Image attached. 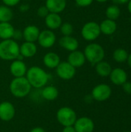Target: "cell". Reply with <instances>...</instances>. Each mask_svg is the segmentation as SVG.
<instances>
[{
	"label": "cell",
	"instance_id": "1",
	"mask_svg": "<svg viewBox=\"0 0 131 132\" xmlns=\"http://www.w3.org/2000/svg\"><path fill=\"white\" fill-rule=\"evenodd\" d=\"M25 77L31 87L36 89H42L46 86L50 79L49 74L38 66H32L29 68Z\"/></svg>",
	"mask_w": 131,
	"mask_h": 132
},
{
	"label": "cell",
	"instance_id": "2",
	"mask_svg": "<svg viewBox=\"0 0 131 132\" xmlns=\"http://www.w3.org/2000/svg\"><path fill=\"white\" fill-rule=\"evenodd\" d=\"M32 87L25 77H14L9 84V91L16 98H23L29 94Z\"/></svg>",
	"mask_w": 131,
	"mask_h": 132
},
{
	"label": "cell",
	"instance_id": "3",
	"mask_svg": "<svg viewBox=\"0 0 131 132\" xmlns=\"http://www.w3.org/2000/svg\"><path fill=\"white\" fill-rule=\"evenodd\" d=\"M19 45L12 39L2 40L0 42V59L12 61L19 55Z\"/></svg>",
	"mask_w": 131,
	"mask_h": 132
},
{
	"label": "cell",
	"instance_id": "4",
	"mask_svg": "<svg viewBox=\"0 0 131 132\" xmlns=\"http://www.w3.org/2000/svg\"><path fill=\"white\" fill-rule=\"evenodd\" d=\"M86 60L93 65L102 61L105 56V51L102 46L98 43L88 44L83 52Z\"/></svg>",
	"mask_w": 131,
	"mask_h": 132
},
{
	"label": "cell",
	"instance_id": "5",
	"mask_svg": "<svg viewBox=\"0 0 131 132\" xmlns=\"http://www.w3.org/2000/svg\"><path fill=\"white\" fill-rule=\"evenodd\" d=\"M56 120L63 127L73 126L77 119L76 111L69 107H62L56 112Z\"/></svg>",
	"mask_w": 131,
	"mask_h": 132
},
{
	"label": "cell",
	"instance_id": "6",
	"mask_svg": "<svg viewBox=\"0 0 131 132\" xmlns=\"http://www.w3.org/2000/svg\"><path fill=\"white\" fill-rule=\"evenodd\" d=\"M100 25L96 22H88L85 23L81 29L82 37L86 41H94L100 35Z\"/></svg>",
	"mask_w": 131,
	"mask_h": 132
},
{
	"label": "cell",
	"instance_id": "7",
	"mask_svg": "<svg viewBox=\"0 0 131 132\" xmlns=\"http://www.w3.org/2000/svg\"><path fill=\"white\" fill-rule=\"evenodd\" d=\"M112 94L111 87L106 84H100L95 86L91 92V97L93 100L102 102L108 100Z\"/></svg>",
	"mask_w": 131,
	"mask_h": 132
},
{
	"label": "cell",
	"instance_id": "8",
	"mask_svg": "<svg viewBox=\"0 0 131 132\" xmlns=\"http://www.w3.org/2000/svg\"><path fill=\"white\" fill-rule=\"evenodd\" d=\"M57 76L64 80H69L76 75V68L69 64L67 61L60 62L56 68Z\"/></svg>",
	"mask_w": 131,
	"mask_h": 132
},
{
	"label": "cell",
	"instance_id": "9",
	"mask_svg": "<svg viewBox=\"0 0 131 132\" xmlns=\"http://www.w3.org/2000/svg\"><path fill=\"white\" fill-rule=\"evenodd\" d=\"M37 42L42 48L49 49L53 47L56 42V36L53 30L44 29L40 31Z\"/></svg>",
	"mask_w": 131,
	"mask_h": 132
},
{
	"label": "cell",
	"instance_id": "10",
	"mask_svg": "<svg viewBox=\"0 0 131 132\" xmlns=\"http://www.w3.org/2000/svg\"><path fill=\"white\" fill-rule=\"evenodd\" d=\"M15 115V106L9 101L0 103V120L5 122L12 121Z\"/></svg>",
	"mask_w": 131,
	"mask_h": 132
},
{
	"label": "cell",
	"instance_id": "11",
	"mask_svg": "<svg viewBox=\"0 0 131 132\" xmlns=\"http://www.w3.org/2000/svg\"><path fill=\"white\" fill-rule=\"evenodd\" d=\"M73 127L76 132H93L95 125L90 118L81 117L76 119Z\"/></svg>",
	"mask_w": 131,
	"mask_h": 132
},
{
	"label": "cell",
	"instance_id": "12",
	"mask_svg": "<svg viewBox=\"0 0 131 132\" xmlns=\"http://www.w3.org/2000/svg\"><path fill=\"white\" fill-rule=\"evenodd\" d=\"M27 67L26 64L23 62V60H20L15 59L12 60L9 66V71L10 73L14 77H25L27 72Z\"/></svg>",
	"mask_w": 131,
	"mask_h": 132
},
{
	"label": "cell",
	"instance_id": "13",
	"mask_svg": "<svg viewBox=\"0 0 131 132\" xmlns=\"http://www.w3.org/2000/svg\"><path fill=\"white\" fill-rule=\"evenodd\" d=\"M86 57L83 52H81L78 50L69 52V54L67 56V62L71 64L73 67L79 68L84 65L86 63Z\"/></svg>",
	"mask_w": 131,
	"mask_h": 132
},
{
	"label": "cell",
	"instance_id": "14",
	"mask_svg": "<svg viewBox=\"0 0 131 132\" xmlns=\"http://www.w3.org/2000/svg\"><path fill=\"white\" fill-rule=\"evenodd\" d=\"M59 45L63 49L69 52H72L78 50L79 42L72 36H63L59 40Z\"/></svg>",
	"mask_w": 131,
	"mask_h": 132
},
{
	"label": "cell",
	"instance_id": "15",
	"mask_svg": "<svg viewBox=\"0 0 131 132\" xmlns=\"http://www.w3.org/2000/svg\"><path fill=\"white\" fill-rule=\"evenodd\" d=\"M109 77L111 82L117 86L123 85L126 81H127V74L126 71L121 68H115L112 70Z\"/></svg>",
	"mask_w": 131,
	"mask_h": 132
},
{
	"label": "cell",
	"instance_id": "16",
	"mask_svg": "<svg viewBox=\"0 0 131 132\" xmlns=\"http://www.w3.org/2000/svg\"><path fill=\"white\" fill-rule=\"evenodd\" d=\"M40 30L35 25H29L25 26L23 30V39L27 42L36 43L38 39Z\"/></svg>",
	"mask_w": 131,
	"mask_h": 132
},
{
	"label": "cell",
	"instance_id": "17",
	"mask_svg": "<svg viewBox=\"0 0 131 132\" xmlns=\"http://www.w3.org/2000/svg\"><path fill=\"white\" fill-rule=\"evenodd\" d=\"M37 53V46L35 43L25 41L19 46V53L24 58L33 57Z\"/></svg>",
	"mask_w": 131,
	"mask_h": 132
},
{
	"label": "cell",
	"instance_id": "18",
	"mask_svg": "<svg viewBox=\"0 0 131 132\" xmlns=\"http://www.w3.org/2000/svg\"><path fill=\"white\" fill-rule=\"evenodd\" d=\"M44 19L46 27L50 30H56L57 29H59L60 26L63 23L62 17L59 14L57 13L49 12Z\"/></svg>",
	"mask_w": 131,
	"mask_h": 132
},
{
	"label": "cell",
	"instance_id": "19",
	"mask_svg": "<svg viewBox=\"0 0 131 132\" xmlns=\"http://www.w3.org/2000/svg\"><path fill=\"white\" fill-rule=\"evenodd\" d=\"M45 5L49 12L59 14L63 12L66 7V0H46Z\"/></svg>",
	"mask_w": 131,
	"mask_h": 132
},
{
	"label": "cell",
	"instance_id": "20",
	"mask_svg": "<svg viewBox=\"0 0 131 132\" xmlns=\"http://www.w3.org/2000/svg\"><path fill=\"white\" fill-rule=\"evenodd\" d=\"M43 64L49 69H56L61 62L59 56L54 52L46 53L42 58Z\"/></svg>",
	"mask_w": 131,
	"mask_h": 132
},
{
	"label": "cell",
	"instance_id": "21",
	"mask_svg": "<svg viewBox=\"0 0 131 132\" xmlns=\"http://www.w3.org/2000/svg\"><path fill=\"white\" fill-rule=\"evenodd\" d=\"M41 96L46 101H52L56 100L58 97L59 90L56 87H54L53 85L45 86L44 87L42 88Z\"/></svg>",
	"mask_w": 131,
	"mask_h": 132
},
{
	"label": "cell",
	"instance_id": "22",
	"mask_svg": "<svg viewBox=\"0 0 131 132\" xmlns=\"http://www.w3.org/2000/svg\"><path fill=\"white\" fill-rule=\"evenodd\" d=\"M100 25V29L101 33H103L104 35H112L117 30V23L114 20H111L109 19H107L103 20Z\"/></svg>",
	"mask_w": 131,
	"mask_h": 132
},
{
	"label": "cell",
	"instance_id": "23",
	"mask_svg": "<svg viewBox=\"0 0 131 132\" xmlns=\"http://www.w3.org/2000/svg\"><path fill=\"white\" fill-rule=\"evenodd\" d=\"M14 30L15 28L10 22H0V39L2 40L12 39Z\"/></svg>",
	"mask_w": 131,
	"mask_h": 132
},
{
	"label": "cell",
	"instance_id": "24",
	"mask_svg": "<svg viewBox=\"0 0 131 132\" xmlns=\"http://www.w3.org/2000/svg\"><path fill=\"white\" fill-rule=\"evenodd\" d=\"M95 70H96L97 73L99 76H100L102 77H107L110 76L113 69L109 63L102 60L96 64Z\"/></svg>",
	"mask_w": 131,
	"mask_h": 132
},
{
	"label": "cell",
	"instance_id": "25",
	"mask_svg": "<svg viewBox=\"0 0 131 132\" xmlns=\"http://www.w3.org/2000/svg\"><path fill=\"white\" fill-rule=\"evenodd\" d=\"M13 18V12L11 7L5 5H0V22H10Z\"/></svg>",
	"mask_w": 131,
	"mask_h": 132
},
{
	"label": "cell",
	"instance_id": "26",
	"mask_svg": "<svg viewBox=\"0 0 131 132\" xmlns=\"http://www.w3.org/2000/svg\"><path fill=\"white\" fill-rule=\"evenodd\" d=\"M106 15L107 19L116 21L120 15V9L117 5H112L107 8Z\"/></svg>",
	"mask_w": 131,
	"mask_h": 132
},
{
	"label": "cell",
	"instance_id": "27",
	"mask_svg": "<svg viewBox=\"0 0 131 132\" xmlns=\"http://www.w3.org/2000/svg\"><path fill=\"white\" fill-rule=\"evenodd\" d=\"M128 56H129V54L127 52V50H125L124 49H122V48L117 49L113 53V58L117 63L126 62L127 60Z\"/></svg>",
	"mask_w": 131,
	"mask_h": 132
},
{
	"label": "cell",
	"instance_id": "28",
	"mask_svg": "<svg viewBox=\"0 0 131 132\" xmlns=\"http://www.w3.org/2000/svg\"><path fill=\"white\" fill-rule=\"evenodd\" d=\"M59 30L63 36H72L73 32V26L70 22H63L59 27Z\"/></svg>",
	"mask_w": 131,
	"mask_h": 132
},
{
	"label": "cell",
	"instance_id": "29",
	"mask_svg": "<svg viewBox=\"0 0 131 132\" xmlns=\"http://www.w3.org/2000/svg\"><path fill=\"white\" fill-rule=\"evenodd\" d=\"M36 13H37L38 16L45 19L48 15V14L49 13V9H47V7L46 5H41V6H39L38 8V9L36 11Z\"/></svg>",
	"mask_w": 131,
	"mask_h": 132
},
{
	"label": "cell",
	"instance_id": "30",
	"mask_svg": "<svg viewBox=\"0 0 131 132\" xmlns=\"http://www.w3.org/2000/svg\"><path fill=\"white\" fill-rule=\"evenodd\" d=\"M12 39H14L15 41H19L23 39V33H22V30L20 29H15L13 35H12Z\"/></svg>",
	"mask_w": 131,
	"mask_h": 132
},
{
	"label": "cell",
	"instance_id": "31",
	"mask_svg": "<svg viewBox=\"0 0 131 132\" xmlns=\"http://www.w3.org/2000/svg\"><path fill=\"white\" fill-rule=\"evenodd\" d=\"M94 0H75L76 4L80 7H88L90 6Z\"/></svg>",
	"mask_w": 131,
	"mask_h": 132
},
{
	"label": "cell",
	"instance_id": "32",
	"mask_svg": "<svg viewBox=\"0 0 131 132\" xmlns=\"http://www.w3.org/2000/svg\"><path fill=\"white\" fill-rule=\"evenodd\" d=\"M3 4L8 7H13L17 5L21 0H2Z\"/></svg>",
	"mask_w": 131,
	"mask_h": 132
},
{
	"label": "cell",
	"instance_id": "33",
	"mask_svg": "<svg viewBox=\"0 0 131 132\" xmlns=\"http://www.w3.org/2000/svg\"><path fill=\"white\" fill-rule=\"evenodd\" d=\"M123 90L127 94H131V82H128V81H126L123 85Z\"/></svg>",
	"mask_w": 131,
	"mask_h": 132
},
{
	"label": "cell",
	"instance_id": "34",
	"mask_svg": "<svg viewBox=\"0 0 131 132\" xmlns=\"http://www.w3.org/2000/svg\"><path fill=\"white\" fill-rule=\"evenodd\" d=\"M29 9V5L27 4V3H23V4H21L19 6V10L21 12H28Z\"/></svg>",
	"mask_w": 131,
	"mask_h": 132
},
{
	"label": "cell",
	"instance_id": "35",
	"mask_svg": "<svg viewBox=\"0 0 131 132\" xmlns=\"http://www.w3.org/2000/svg\"><path fill=\"white\" fill-rule=\"evenodd\" d=\"M62 132H76L73 126H66L64 127Z\"/></svg>",
	"mask_w": 131,
	"mask_h": 132
},
{
	"label": "cell",
	"instance_id": "36",
	"mask_svg": "<svg viewBox=\"0 0 131 132\" xmlns=\"http://www.w3.org/2000/svg\"><path fill=\"white\" fill-rule=\"evenodd\" d=\"M130 0H112V2L114 3V5L117 4H126L128 3Z\"/></svg>",
	"mask_w": 131,
	"mask_h": 132
},
{
	"label": "cell",
	"instance_id": "37",
	"mask_svg": "<svg viewBox=\"0 0 131 132\" xmlns=\"http://www.w3.org/2000/svg\"><path fill=\"white\" fill-rule=\"evenodd\" d=\"M29 132H46L45 130H44V128H41V127H36V128H32L31 131Z\"/></svg>",
	"mask_w": 131,
	"mask_h": 132
},
{
	"label": "cell",
	"instance_id": "38",
	"mask_svg": "<svg viewBox=\"0 0 131 132\" xmlns=\"http://www.w3.org/2000/svg\"><path fill=\"white\" fill-rule=\"evenodd\" d=\"M127 63L129 64V67L131 68V54H130L128 56V58H127Z\"/></svg>",
	"mask_w": 131,
	"mask_h": 132
},
{
	"label": "cell",
	"instance_id": "39",
	"mask_svg": "<svg viewBox=\"0 0 131 132\" xmlns=\"http://www.w3.org/2000/svg\"><path fill=\"white\" fill-rule=\"evenodd\" d=\"M128 10H129V12L131 13V0L129 1V2H128Z\"/></svg>",
	"mask_w": 131,
	"mask_h": 132
},
{
	"label": "cell",
	"instance_id": "40",
	"mask_svg": "<svg viewBox=\"0 0 131 132\" xmlns=\"http://www.w3.org/2000/svg\"><path fill=\"white\" fill-rule=\"evenodd\" d=\"M95 1H97V2H100V3H103V2H107L108 0H95Z\"/></svg>",
	"mask_w": 131,
	"mask_h": 132
},
{
	"label": "cell",
	"instance_id": "41",
	"mask_svg": "<svg viewBox=\"0 0 131 132\" xmlns=\"http://www.w3.org/2000/svg\"><path fill=\"white\" fill-rule=\"evenodd\" d=\"M24 1H29V0H24Z\"/></svg>",
	"mask_w": 131,
	"mask_h": 132
},
{
	"label": "cell",
	"instance_id": "42",
	"mask_svg": "<svg viewBox=\"0 0 131 132\" xmlns=\"http://www.w3.org/2000/svg\"><path fill=\"white\" fill-rule=\"evenodd\" d=\"M124 132H130V131H124Z\"/></svg>",
	"mask_w": 131,
	"mask_h": 132
}]
</instances>
